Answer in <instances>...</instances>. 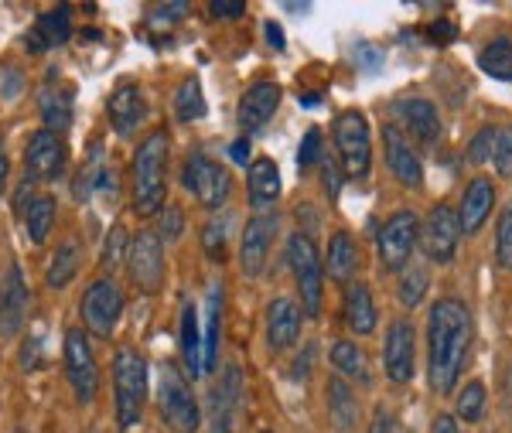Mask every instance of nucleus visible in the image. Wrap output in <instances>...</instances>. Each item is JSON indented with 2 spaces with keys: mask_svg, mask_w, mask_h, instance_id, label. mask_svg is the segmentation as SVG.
Masks as SVG:
<instances>
[{
  "mask_svg": "<svg viewBox=\"0 0 512 433\" xmlns=\"http://www.w3.org/2000/svg\"><path fill=\"white\" fill-rule=\"evenodd\" d=\"M468 345H472V311L454 297H441L427 314V376L437 396H448L458 386Z\"/></svg>",
  "mask_w": 512,
  "mask_h": 433,
  "instance_id": "f257e3e1",
  "label": "nucleus"
},
{
  "mask_svg": "<svg viewBox=\"0 0 512 433\" xmlns=\"http://www.w3.org/2000/svg\"><path fill=\"white\" fill-rule=\"evenodd\" d=\"M164 178H168V133L154 130L140 140L134 157V212L140 215L161 212Z\"/></svg>",
  "mask_w": 512,
  "mask_h": 433,
  "instance_id": "f03ea898",
  "label": "nucleus"
},
{
  "mask_svg": "<svg viewBox=\"0 0 512 433\" xmlns=\"http://www.w3.org/2000/svg\"><path fill=\"white\" fill-rule=\"evenodd\" d=\"M113 399L120 430H134L147 403V362L134 348H120L113 358Z\"/></svg>",
  "mask_w": 512,
  "mask_h": 433,
  "instance_id": "7ed1b4c3",
  "label": "nucleus"
},
{
  "mask_svg": "<svg viewBox=\"0 0 512 433\" xmlns=\"http://www.w3.org/2000/svg\"><path fill=\"white\" fill-rule=\"evenodd\" d=\"M287 266H291L294 283H297V290H301V314L318 318L321 301H325V266H321L318 246L311 243V236L294 232V236L287 239Z\"/></svg>",
  "mask_w": 512,
  "mask_h": 433,
  "instance_id": "20e7f679",
  "label": "nucleus"
},
{
  "mask_svg": "<svg viewBox=\"0 0 512 433\" xmlns=\"http://www.w3.org/2000/svg\"><path fill=\"white\" fill-rule=\"evenodd\" d=\"M158 410L161 420L168 423L175 433H195L202 427V410H198V399L192 386L175 365H164L161 369V386H158Z\"/></svg>",
  "mask_w": 512,
  "mask_h": 433,
  "instance_id": "39448f33",
  "label": "nucleus"
},
{
  "mask_svg": "<svg viewBox=\"0 0 512 433\" xmlns=\"http://www.w3.org/2000/svg\"><path fill=\"white\" fill-rule=\"evenodd\" d=\"M335 147L338 164L349 178H366L373 164V144H369V123L359 110H345L335 116Z\"/></svg>",
  "mask_w": 512,
  "mask_h": 433,
  "instance_id": "423d86ee",
  "label": "nucleus"
},
{
  "mask_svg": "<svg viewBox=\"0 0 512 433\" xmlns=\"http://www.w3.org/2000/svg\"><path fill=\"white\" fill-rule=\"evenodd\" d=\"M417 232H420V222L410 208H400L396 215H390V222H386L376 239L383 270L396 273L410 263V256H414V249H417Z\"/></svg>",
  "mask_w": 512,
  "mask_h": 433,
  "instance_id": "0eeeda50",
  "label": "nucleus"
},
{
  "mask_svg": "<svg viewBox=\"0 0 512 433\" xmlns=\"http://www.w3.org/2000/svg\"><path fill=\"white\" fill-rule=\"evenodd\" d=\"M417 243L424 249V256L431 263H451L461 243V226H458V212L451 205H434L427 222L417 232Z\"/></svg>",
  "mask_w": 512,
  "mask_h": 433,
  "instance_id": "6e6552de",
  "label": "nucleus"
},
{
  "mask_svg": "<svg viewBox=\"0 0 512 433\" xmlns=\"http://www.w3.org/2000/svg\"><path fill=\"white\" fill-rule=\"evenodd\" d=\"M181 181H185V188L192 191V195L209 208V212H219V205L226 202L229 191H233V178H229V171L205 154L188 157L185 178Z\"/></svg>",
  "mask_w": 512,
  "mask_h": 433,
  "instance_id": "1a4fd4ad",
  "label": "nucleus"
},
{
  "mask_svg": "<svg viewBox=\"0 0 512 433\" xmlns=\"http://www.w3.org/2000/svg\"><path fill=\"white\" fill-rule=\"evenodd\" d=\"M123 314V294L113 280H96L89 283L86 297H82V324L89 335L110 338Z\"/></svg>",
  "mask_w": 512,
  "mask_h": 433,
  "instance_id": "9d476101",
  "label": "nucleus"
},
{
  "mask_svg": "<svg viewBox=\"0 0 512 433\" xmlns=\"http://www.w3.org/2000/svg\"><path fill=\"white\" fill-rule=\"evenodd\" d=\"M65 376H69V386L79 403H93L99 389V369L89 338L79 328L65 331Z\"/></svg>",
  "mask_w": 512,
  "mask_h": 433,
  "instance_id": "9b49d317",
  "label": "nucleus"
},
{
  "mask_svg": "<svg viewBox=\"0 0 512 433\" xmlns=\"http://www.w3.org/2000/svg\"><path fill=\"white\" fill-rule=\"evenodd\" d=\"M277 236V215H253L243 229V243H239V270L243 277L256 280L267 266L270 246Z\"/></svg>",
  "mask_w": 512,
  "mask_h": 433,
  "instance_id": "f8f14e48",
  "label": "nucleus"
},
{
  "mask_svg": "<svg viewBox=\"0 0 512 433\" xmlns=\"http://www.w3.org/2000/svg\"><path fill=\"white\" fill-rule=\"evenodd\" d=\"M127 266H130V277L140 290L154 294L164 280V256H161V239L154 232H137L134 243H130V256H127Z\"/></svg>",
  "mask_w": 512,
  "mask_h": 433,
  "instance_id": "ddd939ff",
  "label": "nucleus"
},
{
  "mask_svg": "<svg viewBox=\"0 0 512 433\" xmlns=\"http://www.w3.org/2000/svg\"><path fill=\"white\" fill-rule=\"evenodd\" d=\"M414 324L410 321H393L390 331H386V348H383V365H386V376L396 386L414 379Z\"/></svg>",
  "mask_w": 512,
  "mask_h": 433,
  "instance_id": "4468645a",
  "label": "nucleus"
},
{
  "mask_svg": "<svg viewBox=\"0 0 512 433\" xmlns=\"http://www.w3.org/2000/svg\"><path fill=\"white\" fill-rule=\"evenodd\" d=\"M239 403H243V376H239L236 365L222 369L219 382L212 386V416H209V430L212 433H233Z\"/></svg>",
  "mask_w": 512,
  "mask_h": 433,
  "instance_id": "2eb2a0df",
  "label": "nucleus"
},
{
  "mask_svg": "<svg viewBox=\"0 0 512 433\" xmlns=\"http://www.w3.org/2000/svg\"><path fill=\"white\" fill-rule=\"evenodd\" d=\"M383 147H386V164L396 174V181L407 188H424V164H420L417 151L400 133V127H393V123L383 127Z\"/></svg>",
  "mask_w": 512,
  "mask_h": 433,
  "instance_id": "dca6fc26",
  "label": "nucleus"
},
{
  "mask_svg": "<svg viewBox=\"0 0 512 433\" xmlns=\"http://www.w3.org/2000/svg\"><path fill=\"white\" fill-rule=\"evenodd\" d=\"M280 106V86L277 82H256L243 93L239 99V110H236V120H239V130L243 133H256L267 127V120L277 113Z\"/></svg>",
  "mask_w": 512,
  "mask_h": 433,
  "instance_id": "f3484780",
  "label": "nucleus"
},
{
  "mask_svg": "<svg viewBox=\"0 0 512 433\" xmlns=\"http://www.w3.org/2000/svg\"><path fill=\"white\" fill-rule=\"evenodd\" d=\"M24 168L31 178H59L65 168V144L59 140V133L52 130H38L28 140V151H24Z\"/></svg>",
  "mask_w": 512,
  "mask_h": 433,
  "instance_id": "a211bd4d",
  "label": "nucleus"
},
{
  "mask_svg": "<svg viewBox=\"0 0 512 433\" xmlns=\"http://www.w3.org/2000/svg\"><path fill=\"white\" fill-rule=\"evenodd\" d=\"M24 318H28V283L18 266H11L0 283V335L14 338L24 328Z\"/></svg>",
  "mask_w": 512,
  "mask_h": 433,
  "instance_id": "6ab92c4d",
  "label": "nucleus"
},
{
  "mask_svg": "<svg viewBox=\"0 0 512 433\" xmlns=\"http://www.w3.org/2000/svg\"><path fill=\"white\" fill-rule=\"evenodd\" d=\"M492 205H495V188L489 178H475L468 181L465 195H461V205H458V226H461V236H475L478 229L489 222L492 215Z\"/></svg>",
  "mask_w": 512,
  "mask_h": 433,
  "instance_id": "aec40b11",
  "label": "nucleus"
},
{
  "mask_svg": "<svg viewBox=\"0 0 512 433\" xmlns=\"http://www.w3.org/2000/svg\"><path fill=\"white\" fill-rule=\"evenodd\" d=\"M301 307H297L291 297H277L274 304L267 307V341L274 352H284L291 348L297 335H301Z\"/></svg>",
  "mask_w": 512,
  "mask_h": 433,
  "instance_id": "412c9836",
  "label": "nucleus"
},
{
  "mask_svg": "<svg viewBox=\"0 0 512 433\" xmlns=\"http://www.w3.org/2000/svg\"><path fill=\"white\" fill-rule=\"evenodd\" d=\"M342 321L352 335H373L376 331V304L373 294H369L366 283H349L342 297Z\"/></svg>",
  "mask_w": 512,
  "mask_h": 433,
  "instance_id": "4be33fe9",
  "label": "nucleus"
},
{
  "mask_svg": "<svg viewBox=\"0 0 512 433\" xmlns=\"http://www.w3.org/2000/svg\"><path fill=\"white\" fill-rule=\"evenodd\" d=\"M396 116L407 123V130L424 147H434L441 140V116H437L434 103H427V99H403V103H396Z\"/></svg>",
  "mask_w": 512,
  "mask_h": 433,
  "instance_id": "5701e85b",
  "label": "nucleus"
},
{
  "mask_svg": "<svg viewBox=\"0 0 512 433\" xmlns=\"http://www.w3.org/2000/svg\"><path fill=\"white\" fill-rule=\"evenodd\" d=\"M144 116H147V103H144V96H140L137 86H123L110 96V123L120 137L134 133Z\"/></svg>",
  "mask_w": 512,
  "mask_h": 433,
  "instance_id": "b1692460",
  "label": "nucleus"
},
{
  "mask_svg": "<svg viewBox=\"0 0 512 433\" xmlns=\"http://www.w3.org/2000/svg\"><path fill=\"white\" fill-rule=\"evenodd\" d=\"M246 188H250V205L253 208H270L280 198V171L274 161L256 157L246 174Z\"/></svg>",
  "mask_w": 512,
  "mask_h": 433,
  "instance_id": "393cba45",
  "label": "nucleus"
},
{
  "mask_svg": "<svg viewBox=\"0 0 512 433\" xmlns=\"http://www.w3.org/2000/svg\"><path fill=\"white\" fill-rule=\"evenodd\" d=\"M321 266H325L328 277L335 283H345V287H349L355 270H359V249H355V239L349 232H335L332 243H328V260Z\"/></svg>",
  "mask_w": 512,
  "mask_h": 433,
  "instance_id": "a878e982",
  "label": "nucleus"
},
{
  "mask_svg": "<svg viewBox=\"0 0 512 433\" xmlns=\"http://www.w3.org/2000/svg\"><path fill=\"white\" fill-rule=\"evenodd\" d=\"M72 31V21H69V7H55L48 11L45 18H38V24L31 28L28 35V48L31 52H45V48H55L69 38Z\"/></svg>",
  "mask_w": 512,
  "mask_h": 433,
  "instance_id": "bb28decb",
  "label": "nucleus"
},
{
  "mask_svg": "<svg viewBox=\"0 0 512 433\" xmlns=\"http://www.w3.org/2000/svg\"><path fill=\"white\" fill-rule=\"evenodd\" d=\"M219 335H222V287L212 283L209 301H205V338H202V369L212 372L219 358Z\"/></svg>",
  "mask_w": 512,
  "mask_h": 433,
  "instance_id": "cd10ccee",
  "label": "nucleus"
},
{
  "mask_svg": "<svg viewBox=\"0 0 512 433\" xmlns=\"http://www.w3.org/2000/svg\"><path fill=\"white\" fill-rule=\"evenodd\" d=\"M328 416H332L335 430L349 433L359 420V406H355V393L342 376L328 379Z\"/></svg>",
  "mask_w": 512,
  "mask_h": 433,
  "instance_id": "c85d7f7f",
  "label": "nucleus"
},
{
  "mask_svg": "<svg viewBox=\"0 0 512 433\" xmlns=\"http://www.w3.org/2000/svg\"><path fill=\"white\" fill-rule=\"evenodd\" d=\"M178 341H181V358H185L188 376H192V379L205 376V369H202V338H198V314H195L192 304H185V311H181Z\"/></svg>",
  "mask_w": 512,
  "mask_h": 433,
  "instance_id": "c756f323",
  "label": "nucleus"
},
{
  "mask_svg": "<svg viewBox=\"0 0 512 433\" xmlns=\"http://www.w3.org/2000/svg\"><path fill=\"white\" fill-rule=\"evenodd\" d=\"M41 116H45V127L52 133L69 130V123H72V89L55 82V93H52V86H48L45 93H41Z\"/></svg>",
  "mask_w": 512,
  "mask_h": 433,
  "instance_id": "7c9ffc66",
  "label": "nucleus"
},
{
  "mask_svg": "<svg viewBox=\"0 0 512 433\" xmlns=\"http://www.w3.org/2000/svg\"><path fill=\"white\" fill-rule=\"evenodd\" d=\"M79 266H82V253H79V243H76V239H65V243H62L59 249H55L52 263H48V273H45L48 287H55V290L69 287V283L76 280Z\"/></svg>",
  "mask_w": 512,
  "mask_h": 433,
  "instance_id": "2f4dec72",
  "label": "nucleus"
},
{
  "mask_svg": "<svg viewBox=\"0 0 512 433\" xmlns=\"http://www.w3.org/2000/svg\"><path fill=\"white\" fill-rule=\"evenodd\" d=\"M55 198L52 195H38V198H31L28 208H24V226H28V236H31V243L41 246L48 239V232H52L55 226Z\"/></svg>",
  "mask_w": 512,
  "mask_h": 433,
  "instance_id": "473e14b6",
  "label": "nucleus"
},
{
  "mask_svg": "<svg viewBox=\"0 0 512 433\" xmlns=\"http://www.w3.org/2000/svg\"><path fill=\"white\" fill-rule=\"evenodd\" d=\"M332 365L342 372L345 379H355L362 386H369V362H366V352H362L355 341H335L332 345Z\"/></svg>",
  "mask_w": 512,
  "mask_h": 433,
  "instance_id": "72a5a7b5",
  "label": "nucleus"
},
{
  "mask_svg": "<svg viewBox=\"0 0 512 433\" xmlns=\"http://www.w3.org/2000/svg\"><path fill=\"white\" fill-rule=\"evenodd\" d=\"M478 65H482L485 76L499 79V82H512V41L509 38H492L489 45L478 55Z\"/></svg>",
  "mask_w": 512,
  "mask_h": 433,
  "instance_id": "f704fd0d",
  "label": "nucleus"
},
{
  "mask_svg": "<svg viewBox=\"0 0 512 433\" xmlns=\"http://www.w3.org/2000/svg\"><path fill=\"white\" fill-rule=\"evenodd\" d=\"M175 116L181 123H192L198 116H205V96H202V82L195 76L185 79L175 93Z\"/></svg>",
  "mask_w": 512,
  "mask_h": 433,
  "instance_id": "c9c22d12",
  "label": "nucleus"
},
{
  "mask_svg": "<svg viewBox=\"0 0 512 433\" xmlns=\"http://www.w3.org/2000/svg\"><path fill=\"white\" fill-rule=\"evenodd\" d=\"M427 287H431V273L424 266H403V277H400V304L403 307H417L424 301Z\"/></svg>",
  "mask_w": 512,
  "mask_h": 433,
  "instance_id": "e433bc0d",
  "label": "nucleus"
},
{
  "mask_svg": "<svg viewBox=\"0 0 512 433\" xmlns=\"http://www.w3.org/2000/svg\"><path fill=\"white\" fill-rule=\"evenodd\" d=\"M502 147V130L499 127H482L475 133V140L468 144V161L472 164H485V161H495Z\"/></svg>",
  "mask_w": 512,
  "mask_h": 433,
  "instance_id": "4c0bfd02",
  "label": "nucleus"
},
{
  "mask_svg": "<svg viewBox=\"0 0 512 433\" xmlns=\"http://www.w3.org/2000/svg\"><path fill=\"white\" fill-rule=\"evenodd\" d=\"M482 413H485V386L482 382H468L458 393V416L465 423H475L482 420Z\"/></svg>",
  "mask_w": 512,
  "mask_h": 433,
  "instance_id": "58836bf2",
  "label": "nucleus"
},
{
  "mask_svg": "<svg viewBox=\"0 0 512 433\" xmlns=\"http://www.w3.org/2000/svg\"><path fill=\"white\" fill-rule=\"evenodd\" d=\"M495 260H499V266L512 270V202L506 205V212L499 215V229H495Z\"/></svg>",
  "mask_w": 512,
  "mask_h": 433,
  "instance_id": "ea45409f",
  "label": "nucleus"
},
{
  "mask_svg": "<svg viewBox=\"0 0 512 433\" xmlns=\"http://www.w3.org/2000/svg\"><path fill=\"white\" fill-rule=\"evenodd\" d=\"M202 243H205V253H209L212 260H222V253H226V226L209 222L202 232Z\"/></svg>",
  "mask_w": 512,
  "mask_h": 433,
  "instance_id": "a19ab883",
  "label": "nucleus"
},
{
  "mask_svg": "<svg viewBox=\"0 0 512 433\" xmlns=\"http://www.w3.org/2000/svg\"><path fill=\"white\" fill-rule=\"evenodd\" d=\"M123 246H127V229L123 226H113V232L106 236V246H103V266H117L120 263V253H123Z\"/></svg>",
  "mask_w": 512,
  "mask_h": 433,
  "instance_id": "79ce46f5",
  "label": "nucleus"
},
{
  "mask_svg": "<svg viewBox=\"0 0 512 433\" xmlns=\"http://www.w3.org/2000/svg\"><path fill=\"white\" fill-rule=\"evenodd\" d=\"M318 151H321V133L318 130H308L301 140V151H297V168L308 171L311 164L318 161Z\"/></svg>",
  "mask_w": 512,
  "mask_h": 433,
  "instance_id": "37998d69",
  "label": "nucleus"
},
{
  "mask_svg": "<svg viewBox=\"0 0 512 433\" xmlns=\"http://www.w3.org/2000/svg\"><path fill=\"white\" fill-rule=\"evenodd\" d=\"M246 14V4L239 0H212L209 4V18H219V21H236Z\"/></svg>",
  "mask_w": 512,
  "mask_h": 433,
  "instance_id": "c03bdc74",
  "label": "nucleus"
},
{
  "mask_svg": "<svg viewBox=\"0 0 512 433\" xmlns=\"http://www.w3.org/2000/svg\"><path fill=\"white\" fill-rule=\"evenodd\" d=\"M495 168H499L502 178H512V130L502 133V147L495 154Z\"/></svg>",
  "mask_w": 512,
  "mask_h": 433,
  "instance_id": "a18cd8bd",
  "label": "nucleus"
},
{
  "mask_svg": "<svg viewBox=\"0 0 512 433\" xmlns=\"http://www.w3.org/2000/svg\"><path fill=\"white\" fill-rule=\"evenodd\" d=\"M178 236H181V212H178V208H164L161 239H178Z\"/></svg>",
  "mask_w": 512,
  "mask_h": 433,
  "instance_id": "49530a36",
  "label": "nucleus"
},
{
  "mask_svg": "<svg viewBox=\"0 0 512 433\" xmlns=\"http://www.w3.org/2000/svg\"><path fill=\"white\" fill-rule=\"evenodd\" d=\"M396 430V423H393V413L390 410H379L373 413V423H369V433H393Z\"/></svg>",
  "mask_w": 512,
  "mask_h": 433,
  "instance_id": "de8ad7c7",
  "label": "nucleus"
},
{
  "mask_svg": "<svg viewBox=\"0 0 512 433\" xmlns=\"http://www.w3.org/2000/svg\"><path fill=\"white\" fill-rule=\"evenodd\" d=\"M321 181H325V191L328 195H338V171H335V164L332 161H325L321 164Z\"/></svg>",
  "mask_w": 512,
  "mask_h": 433,
  "instance_id": "09e8293b",
  "label": "nucleus"
},
{
  "mask_svg": "<svg viewBox=\"0 0 512 433\" xmlns=\"http://www.w3.org/2000/svg\"><path fill=\"white\" fill-rule=\"evenodd\" d=\"M431 433H461V430H458V420H454V416L441 413V416H434Z\"/></svg>",
  "mask_w": 512,
  "mask_h": 433,
  "instance_id": "8fccbe9b",
  "label": "nucleus"
},
{
  "mask_svg": "<svg viewBox=\"0 0 512 433\" xmlns=\"http://www.w3.org/2000/svg\"><path fill=\"white\" fill-rule=\"evenodd\" d=\"M229 157H233V161L236 164H246V161H250V140H236V144L233 147H229Z\"/></svg>",
  "mask_w": 512,
  "mask_h": 433,
  "instance_id": "3c124183",
  "label": "nucleus"
},
{
  "mask_svg": "<svg viewBox=\"0 0 512 433\" xmlns=\"http://www.w3.org/2000/svg\"><path fill=\"white\" fill-rule=\"evenodd\" d=\"M454 35H458V31H454L448 21L431 24V38H434V41H454Z\"/></svg>",
  "mask_w": 512,
  "mask_h": 433,
  "instance_id": "603ef678",
  "label": "nucleus"
},
{
  "mask_svg": "<svg viewBox=\"0 0 512 433\" xmlns=\"http://www.w3.org/2000/svg\"><path fill=\"white\" fill-rule=\"evenodd\" d=\"M267 38H270V45H274L277 52H284V31H280V24L267 21Z\"/></svg>",
  "mask_w": 512,
  "mask_h": 433,
  "instance_id": "864d4df0",
  "label": "nucleus"
},
{
  "mask_svg": "<svg viewBox=\"0 0 512 433\" xmlns=\"http://www.w3.org/2000/svg\"><path fill=\"white\" fill-rule=\"evenodd\" d=\"M7 171H11V164H7V147H4V140H0V195H4V188H7Z\"/></svg>",
  "mask_w": 512,
  "mask_h": 433,
  "instance_id": "5fc2aeb1",
  "label": "nucleus"
},
{
  "mask_svg": "<svg viewBox=\"0 0 512 433\" xmlns=\"http://www.w3.org/2000/svg\"><path fill=\"white\" fill-rule=\"evenodd\" d=\"M301 106H308V110L311 106H318V96H301Z\"/></svg>",
  "mask_w": 512,
  "mask_h": 433,
  "instance_id": "6e6d98bb",
  "label": "nucleus"
},
{
  "mask_svg": "<svg viewBox=\"0 0 512 433\" xmlns=\"http://www.w3.org/2000/svg\"><path fill=\"white\" fill-rule=\"evenodd\" d=\"M263 433H270V430H263Z\"/></svg>",
  "mask_w": 512,
  "mask_h": 433,
  "instance_id": "4d7b16f0",
  "label": "nucleus"
}]
</instances>
